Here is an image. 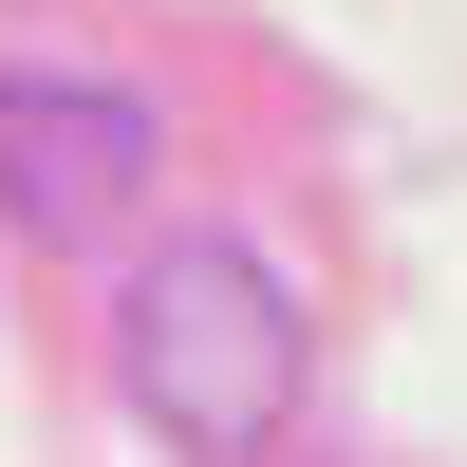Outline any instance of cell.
<instances>
[{
    "mask_svg": "<svg viewBox=\"0 0 467 467\" xmlns=\"http://www.w3.org/2000/svg\"><path fill=\"white\" fill-rule=\"evenodd\" d=\"M112 374H131L150 449L262 467V449L299 431V393H318V318H299V281H281L262 244L187 224V244H150L131 281H112Z\"/></svg>",
    "mask_w": 467,
    "mask_h": 467,
    "instance_id": "obj_1",
    "label": "cell"
},
{
    "mask_svg": "<svg viewBox=\"0 0 467 467\" xmlns=\"http://www.w3.org/2000/svg\"><path fill=\"white\" fill-rule=\"evenodd\" d=\"M131 187H169V131L150 94H94V75H0V206L19 224H112Z\"/></svg>",
    "mask_w": 467,
    "mask_h": 467,
    "instance_id": "obj_2",
    "label": "cell"
}]
</instances>
